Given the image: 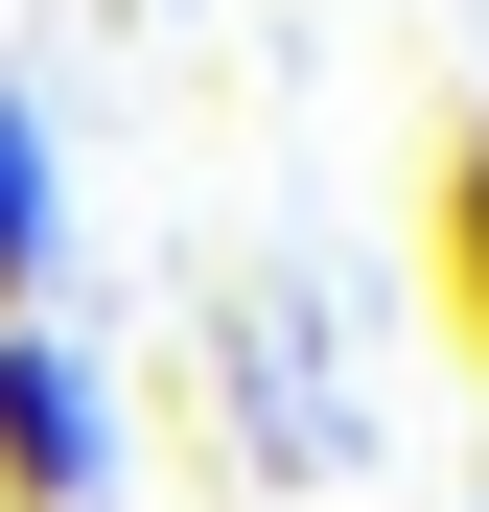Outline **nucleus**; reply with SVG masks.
<instances>
[{
    "instance_id": "1",
    "label": "nucleus",
    "mask_w": 489,
    "mask_h": 512,
    "mask_svg": "<svg viewBox=\"0 0 489 512\" xmlns=\"http://www.w3.org/2000/svg\"><path fill=\"white\" fill-rule=\"evenodd\" d=\"M117 489V396L70 326H0V512H94Z\"/></svg>"
},
{
    "instance_id": "2",
    "label": "nucleus",
    "mask_w": 489,
    "mask_h": 512,
    "mask_svg": "<svg viewBox=\"0 0 489 512\" xmlns=\"http://www.w3.org/2000/svg\"><path fill=\"white\" fill-rule=\"evenodd\" d=\"M420 303H443V350L489 373V94L420 140Z\"/></svg>"
},
{
    "instance_id": "3",
    "label": "nucleus",
    "mask_w": 489,
    "mask_h": 512,
    "mask_svg": "<svg viewBox=\"0 0 489 512\" xmlns=\"http://www.w3.org/2000/svg\"><path fill=\"white\" fill-rule=\"evenodd\" d=\"M47 256H70V163H47L24 94H0V326H47Z\"/></svg>"
}]
</instances>
